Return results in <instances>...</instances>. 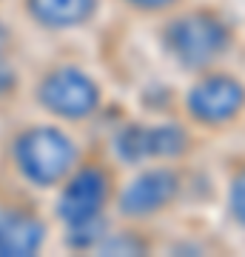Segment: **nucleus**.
Instances as JSON below:
<instances>
[{"label":"nucleus","mask_w":245,"mask_h":257,"mask_svg":"<svg viewBox=\"0 0 245 257\" xmlns=\"http://www.w3.org/2000/svg\"><path fill=\"white\" fill-rule=\"evenodd\" d=\"M239 35L234 20L217 6L174 9V18L163 26V46L171 60L188 72H205L222 66L234 55Z\"/></svg>","instance_id":"nucleus-1"},{"label":"nucleus","mask_w":245,"mask_h":257,"mask_svg":"<svg viewBox=\"0 0 245 257\" xmlns=\"http://www.w3.org/2000/svg\"><path fill=\"white\" fill-rule=\"evenodd\" d=\"M191 126L225 135L245 123V77L225 66L197 72L182 100Z\"/></svg>","instance_id":"nucleus-2"},{"label":"nucleus","mask_w":245,"mask_h":257,"mask_svg":"<svg viewBox=\"0 0 245 257\" xmlns=\"http://www.w3.org/2000/svg\"><path fill=\"white\" fill-rule=\"evenodd\" d=\"M15 157L18 166L23 169V175L37 186H55L60 183L69 169L77 160V149L63 132L49 126L32 128L15 146Z\"/></svg>","instance_id":"nucleus-3"},{"label":"nucleus","mask_w":245,"mask_h":257,"mask_svg":"<svg viewBox=\"0 0 245 257\" xmlns=\"http://www.w3.org/2000/svg\"><path fill=\"white\" fill-rule=\"evenodd\" d=\"M182 194L180 169L168 163H157L143 169L134 180L117 194V209L128 220H148L174 206Z\"/></svg>","instance_id":"nucleus-4"},{"label":"nucleus","mask_w":245,"mask_h":257,"mask_svg":"<svg viewBox=\"0 0 245 257\" xmlns=\"http://www.w3.org/2000/svg\"><path fill=\"white\" fill-rule=\"evenodd\" d=\"M194 146V138L185 126L177 123H157V126H131L117 140V152L128 163H145V160H163L174 163L185 157Z\"/></svg>","instance_id":"nucleus-5"},{"label":"nucleus","mask_w":245,"mask_h":257,"mask_svg":"<svg viewBox=\"0 0 245 257\" xmlns=\"http://www.w3.org/2000/svg\"><path fill=\"white\" fill-rule=\"evenodd\" d=\"M111 197V175L100 166H83L60 197V217L74 231L100 226L103 209Z\"/></svg>","instance_id":"nucleus-6"},{"label":"nucleus","mask_w":245,"mask_h":257,"mask_svg":"<svg viewBox=\"0 0 245 257\" xmlns=\"http://www.w3.org/2000/svg\"><path fill=\"white\" fill-rule=\"evenodd\" d=\"M40 100L66 120H83L100 106V89L80 69H57L40 86Z\"/></svg>","instance_id":"nucleus-7"},{"label":"nucleus","mask_w":245,"mask_h":257,"mask_svg":"<svg viewBox=\"0 0 245 257\" xmlns=\"http://www.w3.org/2000/svg\"><path fill=\"white\" fill-rule=\"evenodd\" d=\"M29 12L43 26L69 29L91 20L97 12V0H29Z\"/></svg>","instance_id":"nucleus-8"},{"label":"nucleus","mask_w":245,"mask_h":257,"mask_svg":"<svg viewBox=\"0 0 245 257\" xmlns=\"http://www.w3.org/2000/svg\"><path fill=\"white\" fill-rule=\"evenodd\" d=\"M43 243V226L29 217H0V257H23Z\"/></svg>","instance_id":"nucleus-9"},{"label":"nucleus","mask_w":245,"mask_h":257,"mask_svg":"<svg viewBox=\"0 0 245 257\" xmlns=\"http://www.w3.org/2000/svg\"><path fill=\"white\" fill-rule=\"evenodd\" d=\"M225 211L228 220L245 231V152L225 160Z\"/></svg>","instance_id":"nucleus-10"},{"label":"nucleus","mask_w":245,"mask_h":257,"mask_svg":"<svg viewBox=\"0 0 245 257\" xmlns=\"http://www.w3.org/2000/svg\"><path fill=\"white\" fill-rule=\"evenodd\" d=\"M123 3L137 12H145V15H165V12L180 9L185 0H123Z\"/></svg>","instance_id":"nucleus-11"},{"label":"nucleus","mask_w":245,"mask_h":257,"mask_svg":"<svg viewBox=\"0 0 245 257\" xmlns=\"http://www.w3.org/2000/svg\"><path fill=\"white\" fill-rule=\"evenodd\" d=\"M6 52H9V37H6L3 29H0V92L9 89V83H12V69H9V57H6Z\"/></svg>","instance_id":"nucleus-12"}]
</instances>
